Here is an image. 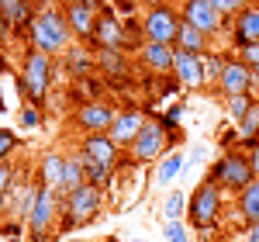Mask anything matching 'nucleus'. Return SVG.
Instances as JSON below:
<instances>
[{
  "mask_svg": "<svg viewBox=\"0 0 259 242\" xmlns=\"http://www.w3.org/2000/svg\"><path fill=\"white\" fill-rule=\"evenodd\" d=\"M221 66H225V56H218V52H207V56H204V73H207V87H218Z\"/></svg>",
  "mask_w": 259,
  "mask_h": 242,
  "instance_id": "473e14b6",
  "label": "nucleus"
},
{
  "mask_svg": "<svg viewBox=\"0 0 259 242\" xmlns=\"http://www.w3.org/2000/svg\"><path fill=\"white\" fill-rule=\"evenodd\" d=\"M4 107H7V104H4V94H0V114H4Z\"/></svg>",
  "mask_w": 259,
  "mask_h": 242,
  "instance_id": "79ce46f5",
  "label": "nucleus"
},
{
  "mask_svg": "<svg viewBox=\"0 0 259 242\" xmlns=\"http://www.w3.org/2000/svg\"><path fill=\"white\" fill-rule=\"evenodd\" d=\"M228 38L235 45V52L249 49V45H259V4H249L245 11H239V14L232 18Z\"/></svg>",
  "mask_w": 259,
  "mask_h": 242,
  "instance_id": "f3484780",
  "label": "nucleus"
},
{
  "mask_svg": "<svg viewBox=\"0 0 259 242\" xmlns=\"http://www.w3.org/2000/svg\"><path fill=\"white\" fill-rule=\"evenodd\" d=\"M249 69H259V45H249V49H242V52H235Z\"/></svg>",
  "mask_w": 259,
  "mask_h": 242,
  "instance_id": "e433bc0d",
  "label": "nucleus"
},
{
  "mask_svg": "<svg viewBox=\"0 0 259 242\" xmlns=\"http://www.w3.org/2000/svg\"><path fill=\"white\" fill-rule=\"evenodd\" d=\"M18 121H21V128H41V121H45V111H41V104H24L18 111Z\"/></svg>",
  "mask_w": 259,
  "mask_h": 242,
  "instance_id": "7c9ffc66",
  "label": "nucleus"
},
{
  "mask_svg": "<svg viewBox=\"0 0 259 242\" xmlns=\"http://www.w3.org/2000/svg\"><path fill=\"white\" fill-rule=\"evenodd\" d=\"M66 21L73 28V38L83 45H94V28H97V0H69L66 7Z\"/></svg>",
  "mask_w": 259,
  "mask_h": 242,
  "instance_id": "f8f14e48",
  "label": "nucleus"
},
{
  "mask_svg": "<svg viewBox=\"0 0 259 242\" xmlns=\"http://www.w3.org/2000/svg\"><path fill=\"white\" fill-rule=\"evenodd\" d=\"M142 38L145 42H159V45H177V35L183 28L177 4H156V7H145V14L139 21Z\"/></svg>",
  "mask_w": 259,
  "mask_h": 242,
  "instance_id": "6e6552de",
  "label": "nucleus"
},
{
  "mask_svg": "<svg viewBox=\"0 0 259 242\" xmlns=\"http://www.w3.org/2000/svg\"><path fill=\"white\" fill-rule=\"evenodd\" d=\"M118 118V107L111 101H87L76 107V114H73V125L80 128V135H107L111 132V125Z\"/></svg>",
  "mask_w": 259,
  "mask_h": 242,
  "instance_id": "9d476101",
  "label": "nucleus"
},
{
  "mask_svg": "<svg viewBox=\"0 0 259 242\" xmlns=\"http://www.w3.org/2000/svg\"><path fill=\"white\" fill-rule=\"evenodd\" d=\"M235 211H239L249 225L259 222V180H252L245 190H239V194H235Z\"/></svg>",
  "mask_w": 259,
  "mask_h": 242,
  "instance_id": "393cba45",
  "label": "nucleus"
},
{
  "mask_svg": "<svg viewBox=\"0 0 259 242\" xmlns=\"http://www.w3.org/2000/svg\"><path fill=\"white\" fill-rule=\"evenodd\" d=\"M18 152V135L11 128H0V163H11Z\"/></svg>",
  "mask_w": 259,
  "mask_h": 242,
  "instance_id": "72a5a7b5",
  "label": "nucleus"
},
{
  "mask_svg": "<svg viewBox=\"0 0 259 242\" xmlns=\"http://www.w3.org/2000/svg\"><path fill=\"white\" fill-rule=\"evenodd\" d=\"M59 211H62V197L49 187H35V201H31V211L24 218V228H28V242H49L52 235H59Z\"/></svg>",
  "mask_w": 259,
  "mask_h": 242,
  "instance_id": "20e7f679",
  "label": "nucleus"
},
{
  "mask_svg": "<svg viewBox=\"0 0 259 242\" xmlns=\"http://www.w3.org/2000/svg\"><path fill=\"white\" fill-rule=\"evenodd\" d=\"M242 242H259V222L242 228Z\"/></svg>",
  "mask_w": 259,
  "mask_h": 242,
  "instance_id": "58836bf2",
  "label": "nucleus"
},
{
  "mask_svg": "<svg viewBox=\"0 0 259 242\" xmlns=\"http://www.w3.org/2000/svg\"><path fill=\"white\" fill-rule=\"evenodd\" d=\"M235 132H239V145L245 149V145H252V142H259V101L249 107V114L235 125Z\"/></svg>",
  "mask_w": 259,
  "mask_h": 242,
  "instance_id": "cd10ccee",
  "label": "nucleus"
},
{
  "mask_svg": "<svg viewBox=\"0 0 259 242\" xmlns=\"http://www.w3.org/2000/svg\"><path fill=\"white\" fill-rule=\"evenodd\" d=\"M80 152L90 156V159L104 163L111 170H118V159H121V149L111 142V135H80Z\"/></svg>",
  "mask_w": 259,
  "mask_h": 242,
  "instance_id": "412c9836",
  "label": "nucleus"
},
{
  "mask_svg": "<svg viewBox=\"0 0 259 242\" xmlns=\"http://www.w3.org/2000/svg\"><path fill=\"white\" fill-rule=\"evenodd\" d=\"M225 97H239V94H252V69L239 59V56H225V66H221V76L218 87H214Z\"/></svg>",
  "mask_w": 259,
  "mask_h": 242,
  "instance_id": "9b49d317",
  "label": "nucleus"
},
{
  "mask_svg": "<svg viewBox=\"0 0 259 242\" xmlns=\"http://www.w3.org/2000/svg\"><path fill=\"white\" fill-rule=\"evenodd\" d=\"M73 42H76L73 38V28L66 21V11H59V7H41L38 14L31 18V24H28V49L45 52L52 59L66 56Z\"/></svg>",
  "mask_w": 259,
  "mask_h": 242,
  "instance_id": "f257e3e1",
  "label": "nucleus"
},
{
  "mask_svg": "<svg viewBox=\"0 0 259 242\" xmlns=\"http://www.w3.org/2000/svg\"><path fill=\"white\" fill-rule=\"evenodd\" d=\"M218 242H235V239H232V235H221V239Z\"/></svg>",
  "mask_w": 259,
  "mask_h": 242,
  "instance_id": "a19ab883",
  "label": "nucleus"
},
{
  "mask_svg": "<svg viewBox=\"0 0 259 242\" xmlns=\"http://www.w3.org/2000/svg\"><path fill=\"white\" fill-rule=\"evenodd\" d=\"M38 173V183L41 187H49V190H56V194H62V177H66V152H59V149H49V152H41L38 166H35Z\"/></svg>",
  "mask_w": 259,
  "mask_h": 242,
  "instance_id": "aec40b11",
  "label": "nucleus"
},
{
  "mask_svg": "<svg viewBox=\"0 0 259 242\" xmlns=\"http://www.w3.org/2000/svg\"><path fill=\"white\" fill-rule=\"evenodd\" d=\"M211 4H214V11H218L221 18H235V14H239V11H245V7H249V4H252V0H211Z\"/></svg>",
  "mask_w": 259,
  "mask_h": 242,
  "instance_id": "f704fd0d",
  "label": "nucleus"
},
{
  "mask_svg": "<svg viewBox=\"0 0 259 242\" xmlns=\"http://www.w3.org/2000/svg\"><path fill=\"white\" fill-rule=\"evenodd\" d=\"M187 197H190V194H183V190L173 187V190L162 197V218H166V222H183V218H187Z\"/></svg>",
  "mask_w": 259,
  "mask_h": 242,
  "instance_id": "bb28decb",
  "label": "nucleus"
},
{
  "mask_svg": "<svg viewBox=\"0 0 259 242\" xmlns=\"http://www.w3.org/2000/svg\"><path fill=\"white\" fill-rule=\"evenodd\" d=\"M83 170H87V183H94V187H100V190H107V187L114 183V170L104 166V163H97V159H90V156H83Z\"/></svg>",
  "mask_w": 259,
  "mask_h": 242,
  "instance_id": "a878e982",
  "label": "nucleus"
},
{
  "mask_svg": "<svg viewBox=\"0 0 259 242\" xmlns=\"http://www.w3.org/2000/svg\"><path fill=\"white\" fill-rule=\"evenodd\" d=\"M14 177H18V163H0V218H4V208H7V197H11V187H14Z\"/></svg>",
  "mask_w": 259,
  "mask_h": 242,
  "instance_id": "c756f323",
  "label": "nucleus"
},
{
  "mask_svg": "<svg viewBox=\"0 0 259 242\" xmlns=\"http://www.w3.org/2000/svg\"><path fill=\"white\" fill-rule=\"evenodd\" d=\"M162 121H166V125L177 132L180 121H183V104H169V107H166V114H162Z\"/></svg>",
  "mask_w": 259,
  "mask_h": 242,
  "instance_id": "c9c22d12",
  "label": "nucleus"
},
{
  "mask_svg": "<svg viewBox=\"0 0 259 242\" xmlns=\"http://www.w3.org/2000/svg\"><path fill=\"white\" fill-rule=\"evenodd\" d=\"M52 76H56L52 56L28 49V52H24V62H21V76H18L21 94H24L31 104H45L49 94H52Z\"/></svg>",
  "mask_w": 259,
  "mask_h": 242,
  "instance_id": "423d86ee",
  "label": "nucleus"
},
{
  "mask_svg": "<svg viewBox=\"0 0 259 242\" xmlns=\"http://www.w3.org/2000/svg\"><path fill=\"white\" fill-rule=\"evenodd\" d=\"M245 156H249V166H252V173H256V180H259V142L245 145Z\"/></svg>",
  "mask_w": 259,
  "mask_h": 242,
  "instance_id": "4c0bfd02",
  "label": "nucleus"
},
{
  "mask_svg": "<svg viewBox=\"0 0 259 242\" xmlns=\"http://www.w3.org/2000/svg\"><path fill=\"white\" fill-rule=\"evenodd\" d=\"M118 4V11H135L139 4H145V0H114Z\"/></svg>",
  "mask_w": 259,
  "mask_h": 242,
  "instance_id": "ea45409f",
  "label": "nucleus"
},
{
  "mask_svg": "<svg viewBox=\"0 0 259 242\" xmlns=\"http://www.w3.org/2000/svg\"><path fill=\"white\" fill-rule=\"evenodd\" d=\"M97 73L111 76V80L124 76V73H128V56H124V49H97Z\"/></svg>",
  "mask_w": 259,
  "mask_h": 242,
  "instance_id": "4be33fe9",
  "label": "nucleus"
},
{
  "mask_svg": "<svg viewBox=\"0 0 259 242\" xmlns=\"http://www.w3.org/2000/svg\"><path fill=\"white\" fill-rule=\"evenodd\" d=\"M177 7H180L183 24H190V28L204 31L207 38H218V35H228V31H232V21L221 18L211 0H180Z\"/></svg>",
  "mask_w": 259,
  "mask_h": 242,
  "instance_id": "1a4fd4ad",
  "label": "nucleus"
},
{
  "mask_svg": "<svg viewBox=\"0 0 259 242\" xmlns=\"http://www.w3.org/2000/svg\"><path fill=\"white\" fill-rule=\"evenodd\" d=\"M62 69L76 83L90 80V76L97 73V49H90V45H83V42H73L69 52L62 56Z\"/></svg>",
  "mask_w": 259,
  "mask_h": 242,
  "instance_id": "a211bd4d",
  "label": "nucleus"
},
{
  "mask_svg": "<svg viewBox=\"0 0 259 242\" xmlns=\"http://www.w3.org/2000/svg\"><path fill=\"white\" fill-rule=\"evenodd\" d=\"M162 242H190V225L187 222H166L162 225Z\"/></svg>",
  "mask_w": 259,
  "mask_h": 242,
  "instance_id": "2f4dec72",
  "label": "nucleus"
},
{
  "mask_svg": "<svg viewBox=\"0 0 259 242\" xmlns=\"http://www.w3.org/2000/svg\"><path fill=\"white\" fill-rule=\"evenodd\" d=\"M135 242H149V239H135Z\"/></svg>",
  "mask_w": 259,
  "mask_h": 242,
  "instance_id": "37998d69",
  "label": "nucleus"
},
{
  "mask_svg": "<svg viewBox=\"0 0 259 242\" xmlns=\"http://www.w3.org/2000/svg\"><path fill=\"white\" fill-rule=\"evenodd\" d=\"M207 180H214L225 194H239V190H245L249 183L256 180V173H252V166H249L245 149H242V145H239V149H225L218 159L211 163Z\"/></svg>",
  "mask_w": 259,
  "mask_h": 242,
  "instance_id": "0eeeda50",
  "label": "nucleus"
},
{
  "mask_svg": "<svg viewBox=\"0 0 259 242\" xmlns=\"http://www.w3.org/2000/svg\"><path fill=\"white\" fill-rule=\"evenodd\" d=\"M211 42H214V38H207L204 31L190 28V24H183L180 35H177V49H180V52H190V56H207V52H211Z\"/></svg>",
  "mask_w": 259,
  "mask_h": 242,
  "instance_id": "5701e85b",
  "label": "nucleus"
},
{
  "mask_svg": "<svg viewBox=\"0 0 259 242\" xmlns=\"http://www.w3.org/2000/svg\"><path fill=\"white\" fill-rule=\"evenodd\" d=\"M173 80L183 90H207V73H204V56H190L177 49V62H173Z\"/></svg>",
  "mask_w": 259,
  "mask_h": 242,
  "instance_id": "2eb2a0df",
  "label": "nucleus"
},
{
  "mask_svg": "<svg viewBox=\"0 0 259 242\" xmlns=\"http://www.w3.org/2000/svg\"><path fill=\"white\" fill-rule=\"evenodd\" d=\"M104 211V190L94 183H83L73 194L62 197V211H59V235H69L83 225H90Z\"/></svg>",
  "mask_w": 259,
  "mask_h": 242,
  "instance_id": "7ed1b4c3",
  "label": "nucleus"
},
{
  "mask_svg": "<svg viewBox=\"0 0 259 242\" xmlns=\"http://www.w3.org/2000/svg\"><path fill=\"white\" fill-rule=\"evenodd\" d=\"M139 62L145 73L152 76H173V62H177V45H159V42H145L139 49Z\"/></svg>",
  "mask_w": 259,
  "mask_h": 242,
  "instance_id": "dca6fc26",
  "label": "nucleus"
},
{
  "mask_svg": "<svg viewBox=\"0 0 259 242\" xmlns=\"http://www.w3.org/2000/svg\"><path fill=\"white\" fill-rule=\"evenodd\" d=\"M177 142H180V132H173L162 118L149 114V121L142 125V132H139V139L132 142V149H128V159L139 163V166L159 163L162 156H169L177 149Z\"/></svg>",
  "mask_w": 259,
  "mask_h": 242,
  "instance_id": "f03ea898",
  "label": "nucleus"
},
{
  "mask_svg": "<svg viewBox=\"0 0 259 242\" xmlns=\"http://www.w3.org/2000/svg\"><path fill=\"white\" fill-rule=\"evenodd\" d=\"M128 42V28L121 24L118 11L104 7L97 14V28H94V49H124Z\"/></svg>",
  "mask_w": 259,
  "mask_h": 242,
  "instance_id": "4468645a",
  "label": "nucleus"
},
{
  "mask_svg": "<svg viewBox=\"0 0 259 242\" xmlns=\"http://www.w3.org/2000/svg\"><path fill=\"white\" fill-rule=\"evenodd\" d=\"M35 18L31 11V0H0V31L4 35H14V31H28V24Z\"/></svg>",
  "mask_w": 259,
  "mask_h": 242,
  "instance_id": "6ab92c4d",
  "label": "nucleus"
},
{
  "mask_svg": "<svg viewBox=\"0 0 259 242\" xmlns=\"http://www.w3.org/2000/svg\"><path fill=\"white\" fill-rule=\"evenodd\" d=\"M187 170V156L180 152V149H173L169 156H162L159 163H156V183L159 187H169V183H177V177Z\"/></svg>",
  "mask_w": 259,
  "mask_h": 242,
  "instance_id": "b1692460",
  "label": "nucleus"
},
{
  "mask_svg": "<svg viewBox=\"0 0 259 242\" xmlns=\"http://www.w3.org/2000/svg\"><path fill=\"white\" fill-rule=\"evenodd\" d=\"M256 104V97L252 94H239V97H225V114H228V121L232 125H239L245 114H249V107Z\"/></svg>",
  "mask_w": 259,
  "mask_h": 242,
  "instance_id": "c85d7f7f",
  "label": "nucleus"
},
{
  "mask_svg": "<svg viewBox=\"0 0 259 242\" xmlns=\"http://www.w3.org/2000/svg\"><path fill=\"white\" fill-rule=\"evenodd\" d=\"M149 121V111L145 107H118V118H114V125H111V142L118 145L121 152H128L132 149V142L139 139L142 125Z\"/></svg>",
  "mask_w": 259,
  "mask_h": 242,
  "instance_id": "ddd939ff",
  "label": "nucleus"
},
{
  "mask_svg": "<svg viewBox=\"0 0 259 242\" xmlns=\"http://www.w3.org/2000/svg\"><path fill=\"white\" fill-rule=\"evenodd\" d=\"M225 201H228V194H225L214 180L204 177V180L190 190V197H187V225H190L194 232H204V228L218 225L221 211H225Z\"/></svg>",
  "mask_w": 259,
  "mask_h": 242,
  "instance_id": "39448f33",
  "label": "nucleus"
}]
</instances>
